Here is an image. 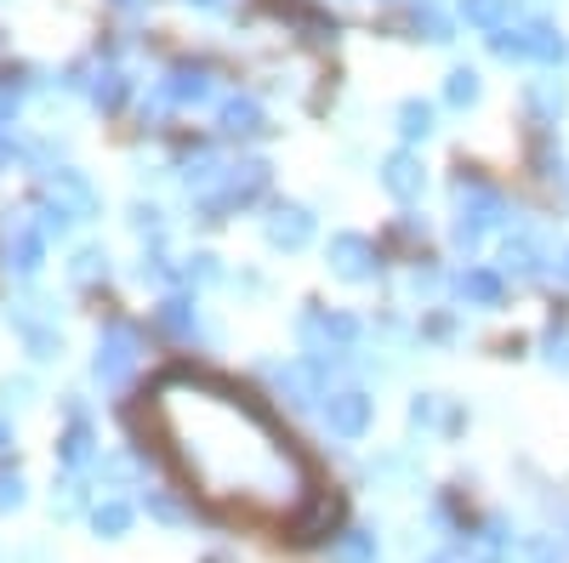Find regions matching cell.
<instances>
[{"label":"cell","instance_id":"6da1fadb","mask_svg":"<svg viewBox=\"0 0 569 563\" xmlns=\"http://www.w3.org/2000/svg\"><path fill=\"white\" fill-rule=\"evenodd\" d=\"M149 415L160 450L194 484V495L246 512V519L284 524L319 501L313 466L246 388L177 370L149 393Z\"/></svg>","mask_w":569,"mask_h":563}]
</instances>
